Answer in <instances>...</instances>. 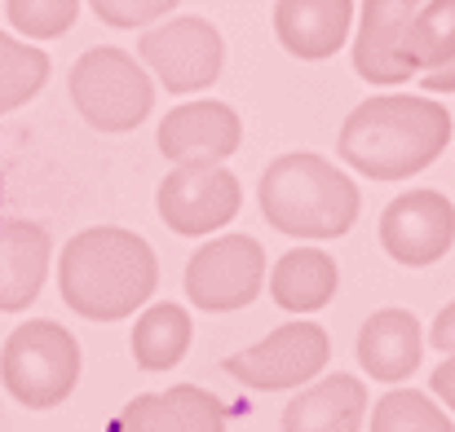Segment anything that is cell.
<instances>
[{
	"label": "cell",
	"instance_id": "6da1fadb",
	"mask_svg": "<svg viewBox=\"0 0 455 432\" xmlns=\"http://www.w3.org/2000/svg\"><path fill=\"white\" fill-rule=\"evenodd\" d=\"M159 283L151 243L120 225L80 230L58 261V291L67 309L89 322H120L151 300Z\"/></svg>",
	"mask_w": 455,
	"mask_h": 432
},
{
	"label": "cell",
	"instance_id": "7a4b0ae2",
	"mask_svg": "<svg viewBox=\"0 0 455 432\" xmlns=\"http://www.w3.org/2000/svg\"><path fill=\"white\" fill-rule=\"evenodd\" d=\"M451 142V111L434 98H367L340 129V154L371 181H403L429 168Z\"/></svg>",
	"mask_w": 455,
	"mask_h": 432
},
{
	"label": "cell",
	"instance_id": "3957f363",
	"mask_svg": "<svg viewBox=\"0 0 455 432\" xmlns=\"http://www.w3.org/2000/svg\"><path fill=\"white\" fill-rule=\"evenodd\" d=\"M261 216L288 239H340L358 221V185L323 154L292 150L261 172Z\"/></svg>",
	"mask_w": 455,
	"mask_h": 432
},
{
	"label": "cell",
	"instance_id": "277c9868",
	"mask_svg": "<svg viewBox=\"0 0 455 432\" xmlns=\"http://www.w3.org/2000/svg\"><path fill=\"white\" fill-rule=\"evenodd\" d=\"M0 380L9 397L27 411H53L71 397L80 380V344L67 326L49 318L22 322L0 349Z\"/></svg>",
	"mask_w": 455,
	"mask_h": 432
},
{
	"label": "cell",
	"instance_id": "5b68a950",
	"mask_svg": "<svg viewBox=\"0 0 455 432\" xmlns=\"http://www.w3.org/2000/svg\"><path fill=\"white\" fill-rule=\"evenodd\" d=\"M71 102L98 133H129L155 106V84L142 62L116 44H98L80 53L71 67Z\"/></svg>",
	"mask_w": 455,
	"mask_h": 432
},
{
	"label": "cell",
	"instance_id": "8992f818",
	"mask_svg": "<svg viewBox=\"0 0 455 432\" xmlns=\"http://www.w3.org/2000/svg\"><path fill=\"white\" fill-rule=\"evenodd\" d=\"M266 283V247L248 234L208 239L186 265V295L204 313H230L257 300Z\"/></svg>",
	"mask_w": 455,
	"mask_h": 432
},
{
	"label": "cell",
	"instance_id": "52a82bcc",
	"mask_svg": "<svg viewBox=\"0 0 455 432\" xmlns=\"http://www.w3.org/2000/svg\"><path fill=\"white\" fill-rule=\"evenodd\" d=\"M331 357V344H327V331L314 322V318H297V322H283L275 326L261 344L226 357V375L243 380L248 389H261V393H275V389H297L309 384Z\"/></svg>",
	"mask_w": 455,
	"mask_h": 432
},
{
	"label": "cell",
	"instance_id": "ba28073f",
	"mask_svg": "<svg viewBox=\"0 0 455 432\" xmlns=\"http://www.w3.org/2000/svg\"><path fill=\"white\" fill-rule=\"evenodd\" d=\"M138 58L168 93H199L221 75V31L204 18H168L138 40Z\"/></svg>",
	"mask_w": 455,
	"mask_h": 432
},
{
	"label": "cell",
	"instance_id": "9c48e42d",
	"mask_svg": "<svg viewBox=\"0 0 455 432\" xmlns=\"http://www.w3.org/2000/svg\"><path fill=\"white\" fill-rule=\"evenodd\" d=\"M155 203L172 234L199 239L235 221L243 203V185L230 168H172L159 181Z\"/></svg>",
	"mask_w": 455,
	"mask_h": 432
},
{
	"label": "cell",
	"instance_id": "30bf717a",
	"mask_svg": "<svg viewBox=\"0 0 455 432\" xmlns=\"http://www.w3.org/2000/svg\"><path fill=\"white\" fill-rule=\"evenodd\" d=\"M455 243V203L438 190H407L380 212V247L398 265H434Z\"/></svg>",
	"mask_w": 455,
	"mask_h": 432
},
{
	"label": "cell",
	"instance_id": "8fae6325",
	"mask_svg": "<svg viewBox=\"0 0 455 432\" xmlns=\"http://www.w3.org/2000/svg\"><path fill=\"white\" fill-rule=\"evenodd\" d=\"M354 71L367 84H407L416 80V4L371 0L358 9Z\"/></svg>",
	"mask_w": 455,
	"mask_h": 432
},
{
	"label": "cell",
	"instance_id": "7c38bea8",
	"mask_svg": "<svg viewBox=\"0 0 455 432\" xmlns=\"http://www.w3.org/2000/svg\"><path fill=\"white\" fill-rule=\"evenodd\" d=\"M155 142L177 168H221L243 142V124L226 102H181L164 115Z\"/></svg>",
	"mask_w": 455,
	"mask_h": 432
},
{
	"label": "cell",
	"instance_id": "4fadbf2b",
	"mask_svg": "<svg viewBox=\"0 0 455 432\" xmlns=\"http://www.w3.org/2000/svg\"><path fill=\"white\" fill-rule=\"evenodd\" d=\"M120 432H226V406L195 384H177L133 397L120 415Z\"/></svg>",
	"mask_w": 455,
	"mask_h": 432
},
{
	"label": "cell",
	"instance_id": "5bb4252c",
	"mask_svg": "<svg viewBox=\"0 0 455 432\" xmlns=\"http://www.w3.org/2000/svg\"><path fill=\"white\" fill-rule=\"evenodd\" d=\"M49 256L53 243L36 221H0V313H18L40 295Z\"/></svg>",
	"mask_w": 455,
	"mask_h": 432
},
{
	"label": "cell",
	"instance_id": "9a60e30c",
	"mask_svg": "<svg viewBox=\"0 0 455 432\" xmlns=\"http://www.w3.org/2000/svg\"><path fill=\"white\" fill-rule=\"evenodd\" d=\"M425 340H420V322L407 309H376L363 331H358V362L371 380L398 384L420 366Z\"/></svg>",
	"mask_w": 455,
	"mask_h": 432
},
{
	"label": "cell",
	"instance_id": "2e32d148",
	"mask_svg": "<svg viewBox=\"0 0 455 432\" xmlns=\"http://www.w3.org/2000/svg\"><path fill=\"white\" fill-rule=\"evenodd\" d=\"M354 18H358V9L349 0H283L275 9V31L288 53L318 62L345 44Z\"/></svg>",
	"mask_w": 455,
	"mask_h": 432
},
{
	"label": "cell",
	"instance_id": "e0dca14e",
	"mask_svg": "<svg viewBox=\"0 0 455 432\" xmlns=\"http://www.w3.org/2000/svg\"><path fill=\"white\" fill-rule=\"evenodd\" d=\"M367 415V389L354 375H327L301 389L288 411L283 432H358Z\"/></svg>",
	"mask_w": 455,
	"mask_h": 432
},
{
	"label": "cell",
	"instance_id": "ac0fdd59",
	"mask_svg": "<svg viewBox=\"0 0 455 432\" xmlns=\"http://www.w3.org/2000/svg\"><path fill=\"white\" fill-rule=\"evenodd\" d=\"M336 283H340L336 261L323 247H292L288 256L275 261V274H270L275 304L288 309V313H314V309H323L336 295Z\"/></svg>",
	"mask_w": 455,
	"mask_h": 432
},
{
	"label": "cell",
	"instance_id": "d6986e66",
	"mask_svg": "<svg viewBox=\"0 0 455 432\" xmlns=\"http://www.w3.org/2000/svg\"><path fill=\"white\" fill-rule=\"evenodd\" d=\"M416 80L455 93V4H416Z\"/></svg>",
	"mask_w": 455,
	"mask_h": 432
},
{
	"label": "cell",
	"instance_id": "ffe728a7",
	"mask_svg": "<svg viewBox=\"0 0 455 432\" xmlns=\"http://www.w3.org/2000/svg\"><path fill=\"white\" fill-rule=\"evenodd\" d=\"M190 331H195V322H190V313L181 309V304H151V309H142V318H138V326H133V362L142 366V371H168V366H177L181 357H186V349H190Z\"/></svg>",
	"mask_w": 455,
	"mask_h": 432
},
{
	"label": "cell",
	"instance_id": "44dd1931",
	"mask_svg": "<svg viewBox=\"0 0 455 432\" xmlns=\"http://www.w3.org/2000/svg\"><path fill=\"white\" fill-rule=\"evenodd\" d=\"M44 80H49V58L36 44L0 31V115L31 102L44 89Z\"/></svg>",
	"mask_w": 455,
	"mask_h": 432
},
{
	"label": "cell",
	"instance_id": "7402d4cb",
	"mask_svg": "<svg viewBox=\"0 0 455 432\" xmlns=\"http://www.w3.org/2000/svg\"><path fill=\"white\" fill-rule=\"evenodd\" d=\"M371 432H455V424L451 415H443L434 406V397L411 393V389H394L376 402Z\"/></svg>",
	"mask_w": 455,
	"mask_h": 432
},
{
	"label": "cell",
	"instance_id": "603a6c76",
	"mask_svg": "<svg viewBox=\"0 0 455 432\" xmlns=\"http://www.w3.org/2000/svg\"><path fill=\"white\" fill-rule=\"evenodd\" d=\"M4 18L27 40H53V35H62V31L76 27L80 4L76 0H9L4 4Z\"/></svg>",
	"mask_w": 455,
	"mask_h": 432
},
{
	"label": "cell",
	"instance_id": "cb8c5ba5",
	"mask_svg": "<svg viewBox=\"0 0 455 432\" xmlns=\"http://www.w3.org/2000/svg\"><path fill=\"white\" fill-rule=\"evenodd\" d=\"M93 13L102 18V22H111V27H147V22H168V13H172V4L168 0H142V4H120V0H98L93 4Z\"/></svg>",
	"mask_w": 455,
	"mask_h": 432
},
{
	"label": "cell",
	"instance_id": "d4e9b609",
	"mask_svg": "<svg viewBox=\"0 0 455 432\" xmlns=\"http://www.w3.org/2000/svg\"><path fill=\"white\" fill-rule=\"evenodd\" d=\"M429 340L447 353V357H455V300L434 318V331H429Z\"/></svg>",
	"mask_w": 455,
	"mask_h": 432
},
{
	"label": "cell",
	"instance_id": "484cf974",
	"mask_svg": "<svg viewBox=\"0 0 455 432\" xmlns=\"http://www.w3.org/2000/svg\"><path fill=\"white\" fill-rule=\"evenodd\" d=\"M429 384H434V393L451 406V415H455V357H447V362L434 371V380H429Z\"/></svg>",
	"mask_w": 455,
	"mask_h": 432
},
{
	"label": "cell",
	"instance_id": "4316f807",
	"mask_svg": "<svg viewBox=\"0 0 455 432\" xmlns=\"http://www.w3.org/2000/svg\"><path fill=\"white\" fill-rule=\"evenodd\" d=\"M0 203H4V172H0Z\"/></svg>",
	"mask_w": 455,
	"mask_h": 432
}]
</instances>
